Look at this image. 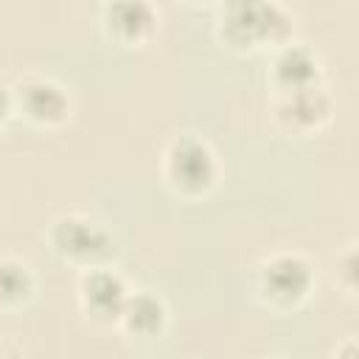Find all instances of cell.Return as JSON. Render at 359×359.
Instances as JSON below:
<instances>
[{
    "mask_svg": "<svg viewBox=\"0 0 359 359\" xmlns=\"http://www.w3.org/2000/svg\"><path fill=\"white\" fill-rule=\"evenodd\" d=\"M297 20L280 3L266 0H236L219 3L213 17V36L222 50L233 56L272 53L294 39Z\"/></svg>",
    "mask_w": 359,
    "mask_h": 359,
    "instance_id": "6da1fadb",
    "label": "cell"
},
{
    "mask_svg": "<svg viewBox=\"0 0 359 359\" xmlns=\"http://www.w3.org/2000/svg\"><path fill=\"white\" fill-rule=\"evenodd\" d=\"M317 292V266L300 250H275L252 269V294L269 314L286 317L309 306Z\"/></svg>",
    "mask_w": 359,
    "mask_h": 359,
    "instance_id": "7a4b0ae2",
    "label": "cell"
},
{
    "mask_svg": "<svg viewBox=\"0 0 359 359\" xmlns=\"http://www.w3.org/2000/svg\"><path fill=\"white\" fill-rule=\"evenodd\" d=\"M160 180L180 202H202L222 182V160L196 132L174 135L160 154Z\"/></svg>",
    "mask_w": 359,
    "mask_h": 359,
    "instance_id": "3957f363",
    "label": "cell"
},
{
    "mask_svg": "<svg viewBox=\"0 0 359 359\" xmlns=\"http://www.w3.org/2000/svg\"><path fill=\"white\" fill-rule=\"evenodd\" d=\"M45 241L62 264L79 272L112 266V261L118 258V238L107 227V222L81 210L59 213L56 219H50V224L45 227Z\"/></svg>",
    "mask_w": 359,
    "mask_h": 359,
    "instance_id": "277c9868",
    "label": "cell"
},
{
    "mask_svg": "<svg viewBox=\"0 0 359 359\" xmlns=\"http://www.w3.org/2000/svg\"><path fill=\"white\" fill-rule=\"evenodd\" d=\"M14 118L36 132H59L73 121L70 90L48 73L28 70L11 81Z\"/></svg>",
    "mask_w": 359,
    "mask_h": 359,
    "instance_id": "5b68a950",
    "label": "cell"
},
{
    "mask_svg": "<svg viewBox=\"0 0 359 359\" xmlns=\"http://www.w3.org/2000/svg\"><path fill=\"white\" fill-rule=\"evenodd\" d=\"M334 112H337L334 95L323 84L289 95H272V107H269L275 129L294 140H309L325 132L334 121Z\"/></svg>",
    "mask_w": 359,
    "mask_h": 359,
    "instance_id": "8992f818",
    "label": "cell"
},
{
    "mask_svg": "<svg viewBox=\"0 0 359 359\" xmlns=\"http://www.w3.org/2000/svg\"><path fill=\"white\" fill-rule=\"evenodd\" d=\"M104 39L118 50H143L160 34V8L149 0H112L98 11Z\"/></svg>",
    "mask_w": 359,
    "mask_h": 359,
    "instance_id": "52a82bcc",
    "label": "cell"
},
{
    "mask_svg": "<svg viewBox=\"0 0 359 359\" xmlns=\"http://www.w3.org/2000/svg\"><path fill=\"white\" fill-rule=\"evenodd\" d=\"M129 283L115 266H95L79 272L76 303L81 317L95 328H115L121 309L129 297Z\"/></svg>",
    "mask_w": 359,
    "mask_h": 359,
    "instance_id": "ba28073f",
    "label": "cell"
},
{
    "mask_svg": "<svg viewBox=\"0 0 359 359\" xmlns=\"http://www.w3.org/2000/svg\"><path fill=\"white\" fill-rule=\"evenodd\" d=\"M266 84L272 95H289V93L323 84V62L317 50L297 39L272 50L269 67H266Z\"/></svg>",
    "mask_w": 359,
    "mask_h": 359,
    "instance_id": "9c48e42d",
    "label": "cell"
},
{
    "mask_svg": "<svg viewBox=\"0 0 359 359\" xmlns=\"http://www.w3.org/2000/svg\"><path fill=\"white\" fill-rule=\"evenodd\" d=\"M168 323H171V311H168V303L160 292L132 289L123 309H121V317H118L115 328H121L132 339L154 342L168 331Z\"/></svg>",
    "mask_w": 359,
    "mask_h": 359,
    "instance_id": "30bf717a",
    "label": "cell"
},
{
    "mask_svg": "<svg viewBox=\"0 0 359 359\" xmlns=\"http://www.w3.org/2000/svg\"><path fill=\"white\" fill-rule=\"evenodd\" d=\"M34 266L20 255H0V314H14L36 297Z\"/></svg>",
    "mask_w": 359,
    "mask_h": 359,
    "instance_id": "8fae6325",
    "label": "cell"
},
{
    "mask_svg": "<svg viewBox=\"0 0 359 359\" xmlns=\"http://www.w3.org/2000/svg\"><path fill=\"white\" fill-rule=\"evenodd\" d=\"M356 269H359V255H356V241H351L334 255V283L348 300H356V294H359V272Z\"/></svg>",
    "mask_w": 359,
    "mask_h": 359,
    "instance_id": "7c38bea8",
    "label": "cell"
},
{
    "mask_svg": "<svg viewBox=\"0 0 359 359\" xmlns=\"http://www.w3.org/2000/svg\"><path fill=\"white\" fill-rule=\"evenodd\" d=\"M328 359H359V342H356V337H353V334L342 337V339L331 348V356H328Z\"/></svg>",
    "mask_w": 359,
    "mask_h": 359,
    "instance_id": "4fadbf2b",
    "label": "cell"
},
{
    "mask_svg": "<svg viewBox=\"0 0 359 359\" xmlns=\"http://www.w3.org/2000/svg\"><path fill=\"white\" fill-rule=\"evenodd\" d=\"M14 118V104H11V84L0 79V132L6 129V123Z\"/></svg>",
    "mask_w": 359,
    "mask_h": 359,
    "instance_id": "5bb4252c",
    "label": "cell"
},
{
    "mask_svg": "<svg viewBox=\"0 0 359 359\" xmlns=\"http://www.w3.org/2000/svg\"><path fill=\"white\" fill-rule=\"evenodd\" d=\"M0 359H25V353L11 342H0Z\"/></svg>",
    "mask_w": 359,
    "mask_h": 359,
    "instance_id": "9a60e30c",
    "label": "cell"
},
{
    "mask_svg": "<svg viewBox=\"0 0 359 359\" xmlns=\"http://www.w3.org/2000/svg\"><path fill=\"white\" fill-rule=\"evenodd\" d=\"M269 359H292V356H269Z\"/></svg>",
    "mask_w": 359,
    "mask_h": 359,
    "instance_id": "2e32d148",
    "label": "cell"
}]
</instances>
